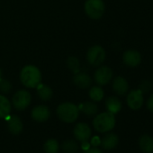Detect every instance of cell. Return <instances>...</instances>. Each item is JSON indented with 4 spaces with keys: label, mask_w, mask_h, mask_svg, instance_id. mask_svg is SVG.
<instances>
[{
    "label": "cell",
    "mask_w": 153,
    "mask_h": 153,
    "mask_svg": "<svg viewBox=\"0 0 153 153\" xmlns=\"http://www.w3.org/2000/svg\"><path fill=\"white\" fill-rule=\"evenodd\" d=\"M21 83L28 88H35L42 81V73L34 65L25 66L20 72Z\"/></svg>",
    "instance_id": "1"
},
{
    "label": "cell",
    "mask_w": 153,
    "mask_h": 153,
    "mask_svg": "<svg viewBox=\"0 0 153 153\" xmlns=\"http://www.w3.org/2000/svg\"><path fill=\"white\" fill-rule=\"evenodd\" d=\"M115 116L110 112H105L97 114L93 120L95 130L100 133H105L112 131L115 126Z\"/></svg>",
    "instance_id": "2"
},
{
    "label": "cell",
    "mask_w": 153,
    "mask_h": 153,
    "mask_svg": "<svg viewBox=\"0 0 153 153\" xmlns=\"http://www.w3.org/2000/svg\"><path fill=\"white\" fill-rule=\"evenodd\" d=\"M57 115L62 122L67 123H71L79 118V109L73 103L65 102L58 106Z\"/></svg>",
    "instance_id": "3"
},
{
    "label": "cell",
    "mask_w": 153,
    "mask_h": 153,
    "mask_svg": "<svg viewBox=\"0 0 153 153\" xmlns=\"http://www.w3.org/2000/svg\"><path fill=\"white\" fill-rule=\"evenodd\" d=\"M84 8L89 18L97 20L103 16L105 10V6L103 0H87Z\"/></svg>",
    "instance_id": "4"
},
{
    "label": "cell",
    "mask_w": 153,
    "mask_h": 153,
    "mask_svg": "<svg viewBox=\"0 0 153 153\" xmlns=\"http://www.w3.org/2000/svg\"><path fill=\"white\" fill-rule=\"evenodd\" d=\"M106 58V52L105 49L100 45H94L90 47L87 52L88 62L94 67L100 66Z\"/></svg>",
    "instance_id": "5"
},
{
    "label": "cell",
    "mask_w": 153,
    "mask_h": 153,
    "mask_svg": "<svg viewBox=\"0 0 153 153\" xmlns=\"http://www.w3.org/2000/svg\"><path fill=\"white\" fill-rule=\"evenodd\" d=\"M32 101V96L27 90H18L12 98V104L16 110L22 111L26 109Z\"/></svg>",
    "instance_id": "6"
},
{
    "label": "cell",
    "mask_w": 153,
    "mask_h": 153,
    "mask_svg": "<svg viewBox=\"0 0 153 153\" xmlns=\"http://www.w3.org/2000/svg\"><path fill=\"white\" fill-rule=\"evenodd\" d=\"M113 70L107 66H100L94 74V79L99 86L107 85L113 79Z\"/></svg>",
    "instance_id": "7"
},
{
    "label": "cell",
    "mask_w": 153,
    "mask_h": 153,
    "mask_svg": "<svg viewBox=\"0 0 153 153\" xmlns=\"http://www.w3.org/2000/svg\"><path fill=\"white\" fill-rule=\"evenodd\" d=\"M73 134L76 140H79L80 142H85L90 139L92 131L88 123H79L74 127Z\"/></svg>",
    "instance_id": "8"
},
{
    "label": "cell",
    "mask_w": 153,
    "mask_h": 153,
    "mask_svg": "<svg viewBox=\"0 0 153 153\" xmlns=\"http://www.w3.org/2000/svg\"><path fill=\"white\" fill-rule=\"evenodd\" d=\"M143 93L140 89H135L131 91L126 97L127 105L131 110H139L143 105Z\"/></svg>",
    "instance_id": "9"
},
{
    "label": "cell",
    "mask_w": 153,
    "mask_h": 153,
    "mask_svg": "<svg viewBox=\"0 0 153 153\" xmlns=\"http://www.w3.org/2000/svg\"><path fill=\"white\" fill-rule=\"evenodd\" d=\"M123 63L131 68L137 67L141 62V55L136 50H128L123 55Z\"/></svg>",
    "instance_id": "10"
},
{
    "label": "cell",
    "mask_w": 153,
    "mask_h": 153,
    "mask_svg": "<svg viewBox=\"0 0 153 153\" xmlns=\"http://www.w3.org/2000/svg\"><path fill=\"white\" fill-rule=\"evenodd\" d=\"M73 83L75 84L76 87H78L79 88L87 89V88H90V86L92 85V79L88 73L79 71L78 73L74 74Z\"/></svg>",
    "instance_id": "11"
},
{
    "label": "cell",
    "mask_w": 153,
    "mask_h": 153,
    "mask_svg": "<svg viewBox=\"0 0 153 153\" xmlns=\"http://www.w3.org/2000/svg\"><path fill=\"white\" fill-rule=\"evenodd\" d=\"M31 116L35 122L43 123V122H46L50 118L51 111L45 105H38V106H35L32 110Z\"/></svg>",
    "instance_id": "12"
},
{
    "label": "cell",
    "mask_w": 153,
    "mask_h": 153,
    "mask_svg": "<svg viewBox=\"0 0 153 153\" xmlns=\"http://www.w3.org/2000/svg\"><path fill=\"white\" fill-rule=\"evenodd\" d=\"M113 89L118 96H124L129 89V84L123 76H116L113 81Z\"/></svg>",
    "instance_id": "13"
},
{
    "label": "cell",
    "mask_w": 153,
    "mask_h": 153,
    "mask_svg": "<svg viewBox=\"0 0 153 153\" xmlns=\"http://www.w3.org/2000/svg\"><path fill=\"white\" fill-rule=\"evenodd\" d=\"M118 142H119L118 136L115 133L109 132V133L105 134L103 137V139L101 140V143L100 144L102 145V147L105 149L110 150V149H114L118 145Z\"/></svg>",
    "instance_id": "14"
},
{
    "label": "cell",
    "mask_w": 153,
    "mask_h": 153,
    "mask_svg": "<svg viewBox=\"0 0 153 153\" xmlns=\"http://www.w3.org/2000/svg\"><path fill=\"white\" fill-rule=\"evenodd\" d=\"M7 127H8L9 131L12 134L18 135L22 132L24 124H23V122L20 117H18L17 115H13L8 121Z\"/></svg>",
    "instance_id": "15"
},
{
    "label": "cell",
    "mask_w": 153,
    "mask_h": 153,
    "mask_svg": "<svg viewBox=\"0 0 153 153\" xmlns=\"http://www.w3.org/2000/svg\"><path fill=\"white\" fill-rule=\"evenodd\" d=\"M139 147L144 153H153V138L148 134H144L139 139Z\"/></svg>",
    "instance_id": "16"
},
{
    "label": "cell",
    "mask_w": 153,
    "mask_h": 153,
    "mask_svg": "<svg viewBox=\"0 0 153 153\" xmlns=\"http://www.w3.org/2000/svg\"><path fill=\"white\" fill-rule=\"evenodd\" d=\"M105 107L107 109V112L115 114L121 111L122 102L116 97H109L105 101Z\"/></svg>",
    "instance_id": "17"
},
{
    "label": "cell",
    "mask_w": 153,
    "mask_h": 153,
    "mask_svg": "<svg viewBox=\"0 0 153 153\" xmlns=\"http://www.w3.org/2000/svg\"><path fill=\"white\" fill-rule=\"evenodd\" d=\"M79 109L88 116L96 115L98 112V106L97 105V104L94 101L93 102H91V101L84 102L83 104H81L79 105Z\"/></svg>",
    "instance_id": "18"
},
{
    "label": "cell",
    "mask_w": 153,
    "mask_h": 153,
    "mask_svg": "<svg viewBox=\"0 0 153 153\" xmlns=\"http://www.w3.org/2000/svg\"><path fill=\"white\" fill-rule=\"evenodd\" d=\"M11 109L12 105L8 98L3 95H0V119L8 116L11 113Z\"/></svg>",
    "instance_id": "19"
},
{
    "label": "cell",
    "mask_w": 153,
    "mask_h": 153,
    "mask_svg": "<svg viewBox=\"0 0 153 153\" xmlns=\"http://www.w3.org/2000/svg\"><path fill=\"white\" fill-rule=\"evenodd\" d=\"M37 95L42 101H48L52 97L53 92L49 86L40 83L37 86Z\"/></svg>",
    "instance_id": "20"
},
{
    "label": "cell",
    "mask_w": 153,
    "mask_h": 153,
    "mask_svg": "<svg viewBox=\"0 0 153 153\" xmlns=\"http://www.w3.org/2000/svg\"><path fill=\"white\" fill-rule=\"evenodd\" d=\"M88 95H89V97L91 98L92 101L100 102L104 98L105 93H104V90L102 88H100L99 86H95V87H92L90 88Z\"/></svg>",
    "instance_id": "21"
},
{
    "label": "cell",
    "mask_w": 153,
    "mask_h": 153,
    "mask_svg": "<svg viewBox=\"0 0 153 153\" xmlns=\"http://www.w3.org/2000/svg\"><path fill=\"white\" fill-rule=\"evenodd\" d=\"M61 149L65 153H76L79 149V144L73 140H67L62 143Z\"/></svg>",
    "instance_id": "22"
},
{
    "label": "cell",
    "mask_w": 153,
    "mask_h": 153,
    "mask_svg": "<svg viewBox=\"0 0 153 153\" xmlns=\"http://www.w3.org/2000/svg\"><path fill=\"white\" fill-rule=\"evenodd\" d=\"M43 149L46 153H58L59 149V145L57 140L55 139H49L44 143Z\"/></svg>",
    "instance_id": "23"
},
{
    "label": "cell",
    "mask_w": 153,
    "mask_h": 153,
    "mask_svg": "<svg viewBox=\"0 0 153 153\" xmlns=\"http://www.w3.org/2000/svg\"><path fill=\"white\" fill-rule=\"evenodd\" d=\"M66 64L68 66V68L74 73H78L80 71V63L79 61V59H76V57H69L67 61H66Z\"/></svg>",
    "instance_id": "24"
},
{
    "label": "cell",
    "mask_w": 153,
    "mask_h": 153,
    "mask_svg": "<svg viewBox=\"0 0 153 153\" xmlns=\"http://www.w3.org/2000/svg\"><path fill=\"white\" fill-rule=\"evenodd\" d=\"M12 89V84L9 80L4 79H0V91L4 94L9 93Z\"/></svg>",
    "instance_id": "25"
},
{
    "label": "cell",
    "mask_w": 153,
    "mask_h": 153,
    "mask_svg": "<svg viewBox=\"0 0 153 153\" xmlns=\"http://www.w3.org/2000/svg\"><path fill=\"white\" fill-rule=\"evenodd\" d=\"M151 88H152V85L150 83V81L149 80H143L140 82V90L144 94V93H148L149 91L151 90Z\"/></svg>",
    "instance_id": "26"
},
{
    "label": "cell",
    "mask_w": 153,
    "mask_h": 153,
    "mask_svg": "<svg viewBox=\"0 0 153 153\" xmlns=\"http://www.w3.org/2000/svg\"><path fill=\"white\" fill-rule=\"evenodd\" d=\"M147 107L150 112L153 113V94L149 97V99L147 101Z\"/></svg>",
    "instance_id": "27"
},
{
    "label": "cell",
    "mask_w": 153,
    "mask_h": 153,
    "mask_svg": "<svg viewBox=\"0 0 153 153\" xmlns=\"http://www.w3.org/2000/svg\"><path fill=\"white\" fill-rule=\"evenodd\" d=\"M84 153H103L97 147H94V148H91V149H86V151Z\"/></svg>",
    "instance_id": "28"
},
{
    "label": "cell",
    "mask_w": 153,
    "mask_h": 153,
    "mask_svg": "<svg viewBox=\"0 0 153 153\" xmlns=\"http://www.w3.org/2000/svg\"><path fill=\"white\" fill-rule=\"evenodd\" d=\"M101 143V140L98 138V137H95V138H93V140H92V144L96 147V146H97L98 144H100Z\"/></svg>",
    "instance_id": "29"
},
{
    "label": "cell",
    "mask_w": 153,
    "mask_h": 153,
    "mask_svg": "<svg viewBox=\"0 0 153 153\" xmlns=\"http://www.w3.org/2000/svg\"><path fill=\"white\" fill-rule=\"evenodd\" d=\"M2 78V70H1V68H0V79Z\"/></svg>",
    "instance_id": "30"
}]
</instances>
